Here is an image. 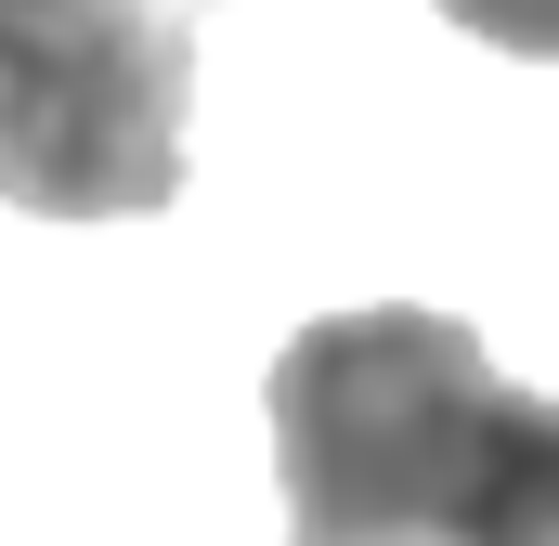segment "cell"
Instances as JSON below:
<instances>
[{"label": "cell", "mask_w": 559, "mask_h": 546, "mask_svg": "<svg viewBox=\"0 0 559 546\" xmlns=\"http://www.w3.org/2000/svg\"><path fill=\"white\" fill-rule=\"evenodd\" d=\"M274 482L299 534L559 546V404L495 378L455 312H325L274 352Z\"/></svg>", "instance_id": "cell-1"}, {"label": "cell", "mask_w": 559, "mask_h": 546, "mask_svg": "<svg viewBox=\"0 0 559 546\" xmlns=\"http://www.w3.org/2000/svg\"><path fill=\"white\" fill-rule=\"evenodd\" d=\"M209 13L222 0H0V209L26 222L169 209Z\"/></svg>", "instance_id": "cell-2"}, {"label": "cell", "mask_w": 559, "mask_h": 546, "mask_svg": "<svg viewBox=\"0 0 559 546\" xmlns=\"http://www.w3.org/2000/svg\"><path fill=\"white\" fill-rule=\"evenodd\" d=\"M442 26L495 39V52H547L559 66V0H442Z\"/></svg>", "instance_id": "cell-3"}, {"label": "cell", "mask_w": 559, "mask_h": 546, "mask_svg": "<svg viewBox=\"0 0 559 546\" xmlns=\"http://www.w3.org/2000/svg\"><path fill=\"white\" fill-rule=\"evenodd\" d=\"M286 546H365V534H286Z\"/></svg>", "instance_id": "cell-4"}]
</instances>
